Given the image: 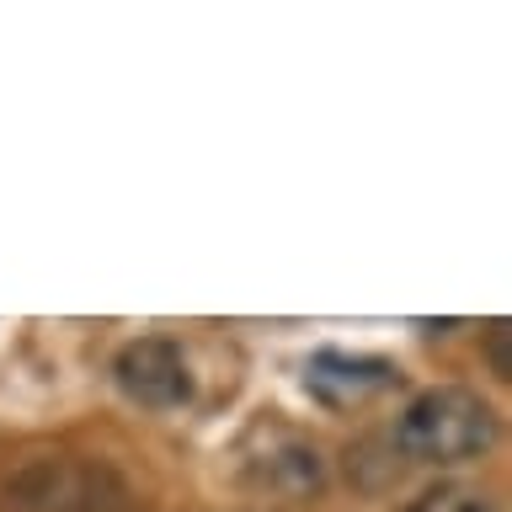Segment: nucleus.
Wrapping results in <instances>:
<instances>
[{
  "label": "nucleus",
  "instance_id": "nucleus-1",
  "mask_svg": "<svg viewBox=\"0 0 512 512\" xmlns=\"http://www.w3.org/2000/svg\"><path fill=\"white\" fill-rule=\"evenodd\" d=\"M395 443L411 464H464L496 443V411L464 384L422 390L400 411Z\"/></svg>",
  "mask_w": 512,
  "mask_h": 512
},
{
  "label": "nucleus",
  "instance_id": "nucleus-2",
  "mask_svg": "<svg viewBox=\"0 0 512 512\" xmlns=\"http://www.w3.org/2000/svg\"><path fill=\"white\" fill-rule=\"evenodd\" d=\"M6 502L11 512H128L134 491L102 459L43 454L6 480Z\"/></svg>",
  "mask_w": 512,
  "mask_h": 512
},
{
  "label": "nucleus",
  "instance_id": "nucleus-3",
  "mask_svg": "<svg viewBox=\"0 0 512 512\" xmlns=\"http://www.w3.org/2000/svg\"><path fill=\"white\" fill-rule=\"evenodd\" d=\"M118 374V390L144 411H176L192 400V374H187V358L182 347L166 342V336H139L118 352L112 363Z\"/></svg>",
  "mask_w": 512,
  "mask_h": 512
},
{
  "label": "nucleus",
  "instance_id": "nucleus-4",
  "mask_svg": "<svg viewBox=\"0 0 512 512\" xmlns=\"http://www.w3.org/2000/svg\"><path fill=\"white\" fill-rule=\"evenodd\" d=\"M304 384L320 406H358V400L379 395L395 384V363L374 358V352H342V347H320L310 368H304Z\"/></svg>",
  "mask_w": 512,
  "mask_h": 512
},
{
  "label": "nucleus",
  "instance_id": "nucleus-5",
  "mask_svg": "<svg viewBox=\"0 0 512 512\" xmlns=\"http://www.w3.org/2000/svg\"><path fill=\"white\" fill-rule=\"evenodd\" d=\"M272 438H278V448L262 454L256 480H262V486H283V491H315L320 486V454H315V443L294 438L288 427H272Z\"/></svg>",
  "mask_w": 512,
  "mask_h": 512
},
{
  "label": "nucleus",
  "instance_id": "nucleus-6",
  "mask_svg": "<svg viewBox=\"0 0 512 512\" xmlns=\"http://www.w3.org/2000/svg\"><path fill=\"white\" fill-rule=\"evenodd\" d=\"M406 512H496V502L480 486H464V480H438V486H427Z\"/></svg>",
  "mask_w": 512,
  "mask_h": 512
},
{
  "label": "nucleus",
  "instance_id": "nucleus-7",
  "mask_svg": "<svg viewBox=\"0 0 512 512\" xmlns=\"http://www.w3.org/2000/svg\"><path fill=\"white\" fill-rule=\"evenodd\" d=\"M512 326H507V320H491V326H486V352H491V374L496 379H512Z\"/></svg>",
  "mask_w": 512,
  "mask_h": 512
}]
</instances>
